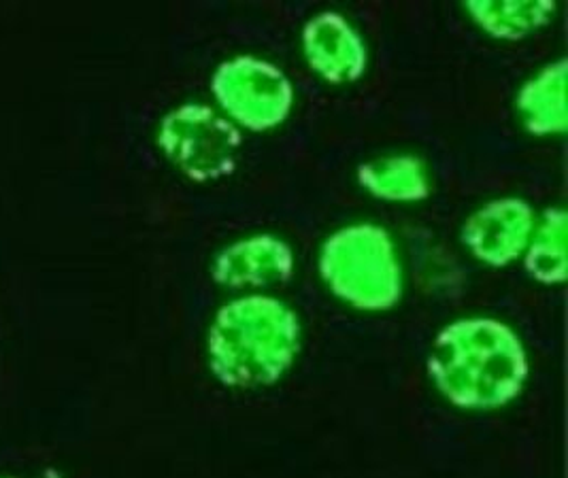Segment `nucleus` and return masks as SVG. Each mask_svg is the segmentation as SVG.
Wrapping results in <instances>:
<instances>
[{
    "label": "nucleus",
    "mask_w": 568,
    "mask_h": 478,
    "mask_svg": "<svg viewBox=\"0 0 568 478\" xmlns=\"http://www.w3.org/2000/svg\"><path fill=\"white\" fill-rule=\"evenodd\" d=\"M324 271L338 294L362 306H384L396 298L398 275L388 236L375 227L336 234L326 247Z\"/></svg>",
    "instance_id": "nucleus-2"
},
{
    "label": "nucleus",
    "mask_w": 568,
    "mask_h": 478,
    "mask_svg": "<svg viewBox=\"0 0 568 478\" xmlns=\"http://www.w3.org/2000/svg\"><path fill=\"white\" fill-rule=\"evenodd\" d=\"M470 11L479 13V22L496 34H521L524 30L545 22L549 4H470Z\"/></svg>",
    "instance_id": "nucleus-9"
},
{
    "label": "nucleus",
    "mask_w": 568,
    "mask_h": 478,
    "mask_svg": "<svg viewBox=\"0 0 568 478\" xmlns=\"http://www.w3.org/2000/svg\"><path fill=\"white\" fill-rule=\"evenodd\" d=\"M519 106L526 115L528 126L537 132L562 130L565 128V64L558 69H547L535 83H530Z\"/></svg>",
    "instance_id": "nucleus-7"
},
{
    "label": "nucleus",
    "mask_w": 568,
    "mask_h": 478,
    "mask_svg": "<svg viewBox=\"0 0 568 478\" xmlns=\"http://www.w3.org/2000/svg\"><path fill=\"white\" fill-rule=\"evenodd\" d=\"M528 232L530 209L524 202H494L470 220L466 227V238L481 257L505 262L526 245Z\"/></svg>",
    "instance_id": "nucleus-5"
},
{
    "label": "nucleus",
    "mask_w": 568,
    "mask_h": 478,
    "mask_svg": "<svg viewBox=\"0 0 568 478\" xmlns=\"http://www.w3.org/2000/svg\"><path fill=\"white\" fill-rule=\"evenodd\" d=\"M433 368L456 403L503 404L524 378V355L516 338L498 324H458L440 336Z\"/></svg>",
    "instance_id": "nucleus-1"
},
{
    "label": "nucleus",
    "mask_w": 568,
    "mask_h": 478,
    "mask_svg": "<svg viewBox=\"0 0 568 478\" xmlns=\"http://www.w3.org/2000/svg\"><path fill=\"white\" fill-rule=\"evenodd\" d=\"M215 94L236 120L250 128L275 126L284 120L292 101L284 75L254 60L222 67L215 77Z\"/></svg>",
    "instance_id": "nucleus-4"
},
{
    "label": "nucleus",
    "mask_w": 568,
    "mask_h": 478,
    "mask_svg": "<svg viewBox=\"0 0 568 478\" xmlns=\"http://www.w3.org/2000/svg\"><path fill=\"white\" fill-rule=\"evenodd\" d=\"M565 215L558 213V220L549 217L542 226L541 236L530 253V268L539 273V277L562 278L554 268V262L560 271H565Z\"/></svg>",
    "instance_id": "nucleus-10"
},
{
    "label": "nucleus",
    "mask_w": 568,
    "mask_h": 478,
    "mask_svg": "<svg viewBox=\"0 0 568 478\" xmlns=\"http://www.w3.org/2000/svg\"><path fill=\"white\" fill-rule=\"evenodd\" d=\"M362 183L377 196L386 199H419L426 194V179L419 164L409 157L375 162L362 169Z\"/></svg>",
    "instance_id": "nucleus-8"
},
{
    "label": "nucleus",
    "mask_w": 568,
    "mask_h": 478,
    "mask_svg": "<svg viewBox=\"0 0 568 478\" xmlns=\"http://www.w3.org/2000/svg\"><path fill=\"white\" fill-rule=\"evenodd\" d=\"M160 145L187 175L213 179L233 169L239 134L213 111L183 106L164 120Z\"/></svg>",
    "instance_id": "nucleus-3"
},
{
    "label": "nucleus",
    "mask_w": 568,
    "mask_h": 478,
    "mask_svg": "<svg viewBox=\"0 0 568 478\" xmlns=\"http://www.w3.org/2000/svg\"><path fill=\"white\" fill-rule=\"evenodd\" d=\"M311 67L333 81H349L361 75L364 50L352 28L336 16H322L311 22L305 34Z\"/></svg>",
    "instance_id": "nucleus-6"
}]
</instances>
